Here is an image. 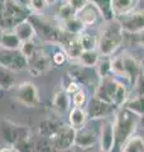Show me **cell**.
I'll use <instances>...</instances> for the list:
<instances>
[{
  "label": "cell",
  "instance_id": "24",
  "mask_svg": "<svg viewBox=\"0 0 144 152\" xmlns=\"http://www.w3.org/2000/svg\"><path fill=\"white\" fill-rule=\"evenodd\" d=\"M120 152H144V138L140 136L129 137Z\"/></svg>",
  "mask_w": 144,
  "mask_h": 152
},
{
  "label": "cell",
  "instance_id": "20",
  "mask_svg": "<svg viewBox=\"0 0 144 152\" xmlns=\"http://www.w3.org/2000/svg\"><path fill=\"white\" fill-rule=\"evenodd\" d=\"M13 31L22 42L33 39V37L36 34L34 28H33L32 23L29 20H22L20 23H18V24L13 28Z\"/></svg>",
  "mask_w": 144,
  "mask_h": 152
},
{
  "label": "cell",
  "instance_id": "43",
  "mask_svg": "<svg viewBox=\"0 0 144 152\" xmlns=\"http://www.w3.org/2000/svg\"><path fill=\"white\" fill-rule=\"evenodd\" d=\"M139 4H140V8H139V9H143V10H144V0L139 1Z\"/></svg>",
  "mask_w": 144,
  "mask_h": 152
},
{
  "label": "cell",
  "instance_id": "18",
  "mask_svg": "<svg viewBox=\"0 0 144 152\" xmlns=\"http://www.w3.org/2000/svg\"><path fill=\"white\" fill-rule=\"evenodd\" d=\"M67 115H68V124L73 127L75 129H80L89 122V117L85 108L72 107L70 112L67 113Z\"/></svg>",
  "mask_w": 144,
  "mask_h": 152
},
{
  "label": "cell",
  "instance_id": "6",
  "mask_svg": "<svg viewBox=\"0 0 144 152\" xmlns=\"http://www.w3.org/2000/svg\"><path fill=\"white\" fill-rule=\"evenodd\" d=\"M31 23L36 31V34L39 36L43 41L49 42V43H60L62 34L61 27H55L49 22L43 20L38 17H33L31 19Z\"/></svg>",
  "mask_w": 144,
  "mask_h": 152
},
{
  "label": "cell",
  "instance_id": "2",
  "mask_svg": "<svg viewBox=\"0 0 144 152\" xmlns=\"http://www.w3.org/2000/svg\"><path fill=\"white\" fill-rule=\"evenodd\" d=\"M139 117L138 114L129 110L128 108L121 107L115 112L114 122V134H115V148L114 151L121 150L123 145L132 137L135 132L137 127L139 126ZM113 151V152H114Z\"/></svg>",
  "mask_w": 144,
  "mask_h": 152
},
{
  "label": "cell",
  "instance_id": "17",
  "mask_svg": "<svg viewBox=\"0 0 144 152\" xmlns=\"http://www.w3.org/2000/svg\"><path fill=\"white\" fill-rule=\"evenodd\" d=\"M139 7V0H111V9L115 18L135 10Z\"/></svg>",
  "mask_w": 144,
  "mask_h": 152
},
{
  "label": "cell",
  "instance_id": "41",
  "mask_svg": "<svg viewBox=\"0 0 144 152\" xmlns=\"http://www.w3.org/2000/svg\"><path fill=\"white\" fill-rule=\"evenodd\" d=\"M133 36H135L137 39H138V43L144 47V31L140 32V33H138V34H133Z\"/></svg>",
  "mask_w": 144,
  "mask_h": 152
},
{
  "label": "cell",
  "instance_id": "31",
  "mask_svg": "<svg viewBox=\"0 0 144 152\" xmlns=\"http://www.w3.org/2000/svg\"><path fill=\"white\" fill-rule=\"evenodd\" d=\"M57 15H58V19L61 22H65L67 19H70L72 17L76 15V10L72 5H70L67 1H65L63 4H61L60 8H58V12H57Z\"/></svg>",
  "mask_w": 144,
  "mask_h": 152
},
{
  "label": "cell",
  "instance_id": "39",
  "mask_svg": "<svg viewBox=\"0 0 144 152\" xmlns=\"http://www.w3.org/2000/svg\"><path fill=\"white\" fill-rule=\"evenodd\" d=\"M66 1L70 5H72V8L76 10V13H77L80 9L82 8L86 3H87V0H66Z\"/></svg>",
  "mask_w": 144,
  "mask_h": 152
},
{
  "label": "cell",
  "instance_id": "7",
  "mask_svg": "<svg viewBox=\"0 0 144 152\" xmlns=\"http://www.w3.org/2000/svg\"><path fill=\"white\" fill-rule=\"evenodd\" d=\"M99 136H100V128L97 129L96 127L86 123L82 128H80L76 132L75 147L79 150L94 148L99 143Z\"/></svg>",
  "mask_w": 144,
  "mask_h": 152
},
{
  "label": "cell",
  "instance_id": "46",
  "mask_svg": "<svg viewBox=\"0 0 144 152\" xmlns=\"http://www.w3.org/2000/svg\"><path fill=\"white\" fill-rule=\"evenodd\" d=\"M72 152H76V151H72Z\"/></svg>",
  "mask_w": 144,
  "mask_h": 152
},
{
  "label": "cell",
  "instance_id": "13",
  "mask_svg": "<svg viewBox=\"0 0 144 152\" xmlns=\"http://www.w3.org/2000/svg\"><path fill=\"white\" fill-rule=\"evenodd\" d=\"M76 17H77L82 24L85 27H92L95 24H100V23H104V17L100 9L95 5V4L87 1L85 5L80 9V10L76 13Z\"/></svg>",
  "mask_w": 144,
  "mask_h": 152
},
{
  "label": "cell",
  "instance_id": "19",
  "mask_svg": "<svg viewBox=\"0 0 144 152\" xmlns=\"http://www.w3.org/2000/svg\"><path fill=\"white\" fill-rule=\"evenodd\" d=\"M17 76L15 71L0 65V90H10L15 86Z\"/></svg>",
  "mask_w": 144,
  "mask_h": 152
},
{
  "label": "cell",
  "instance_id": "35",
  "mask_svg": "<svg viewBox=\"0 0 144 152\" xmlns=\"http://www.w3.org/2000/svg\"><path fill=\"white\" fill-rule=\"evenodd\" d=\"M14 146H15L20 152H33V138L32 137L24 138L22 141L17 142Z\"/></svg>",
  "mask_w": 144,
  "mask_h": 152
},
{
  "label": "cell",
  "instance_id": "16",
  "mask_svg": "<svg viewBox=\"0 0 144 152\" xmlns=\"http://www.w3.org/2000/svg\"><path fill=\"white\" fill-rule=\"evenodd\" d=\"M63 124V122L57 119L55 117H47L44 118L38 126V133L42 137L52 140L57 134V132L60 131V128Z\"/></svg>",
  "mask_w": 144,
  "mask_h": 152
},
{
  "label": "cell",
  "instance_id": "29",
  "mask_svg": "<svg viewBox=\"0 0 144 152\" xmlns=\"http://www.w3.org/2000/svg\"><path fill=\"white\" fill-rule=\"evenodd\" d=\"M79 39L81 42L84 51L89 50H97V37L87 32H82L81 34H79Z\"/></svg>",
  "mask_w": 144,
  "mask_h": 152
},
{
  "label": "cell",
  "instance_id": "47",
  "mask_svg": "<svg viewBox=\"0 0 144 152\" xmlns=\"http://www.w3.org/2000/svg\"><path fill=\"white\" fill-rule=\"evenodd\" d=\"M99 152H100V151H99Z\"/></svg>",
  "mask_w": 144,
  "mask_h": 152
},
{
  "label": "cell",
  "instance_id": "5",
  "mask_svg": "<svg viewBox=\"0 0 144 152\" xmlns=\"http://www.w3.org/2000/svg\"><path fill=\"white\" fill-rule=\"evenodd\" d=\"M86 113H87L89 121H103L106 119L110 115H113L116 112L113 104L106 103L101 99L92 96L86 104Z\"/></svg>",
  "mask_w": 144,
  "mask_h": 152
},
{
  "label": "cell",
  "instance_id": "4",
  "mask_svg": "<svg viewBox=\"0 0 144 152\" xmlns=\"http://www.w3.org/2000/svg\"><path fill=\"white\" fill-rule=\"evenodd\" d=\"M15 99L20 105L25 108H37L41 104L38 89L31 81H24L18 85L15 90Z\"/></svg>",
  "mask_w": 144,
  "mask_h": 152
},
{
  "label": "cell",
  "instance_id": "15",
  "mask_svg": "<svg viewBox=\"0 0 144 152\" xmlns=\"http://www.w3.org/2000/svg\"><path fill=\"white\" fill-rule=\"evenodd\" d=\"M72 100H71V95L66 91L65 89H60L57 90L53 95V99H52V107H53V110L62 115V114H66L70 112V109L72 108Z\"/></svg>",
  "mask_w": 144,
  "mask_h": 152
},
{
  "label": "cell",
  "instance_id": "44",
  "mask_svg": "<svg viewBox=\"0 0 144 152\" xmlns=\"http://www.w3.org/2000/svg\"><path fill=\"white\" fill-rule=\"evenodd\" d=\"M46 1H47V4H53L56 0H46Z\"/></svg>",
  "mask_w": 144,
  "mask_h": 152
},
{
  "label": "cell",
  "instance_id": "45",
  "mask_svg": "<svg viewBox=\"0 0 144 152\" xmlns=\"http://www.w3.org/2000/svg\"><path fill=\"white\" fill-rule=\"evenodd\" d=\"M1 34H3V29H1V27H0V42H1Z\"/></svg>",
  "mask_w": 144,
  "mask_h": 152
},
{
  "label": "cell",
  "instance_id": "32",
  "mask_svg": "<svg viewBox=\"0 0 144 152\" xmlns=\"http://www.w3.org/2000/svg\"><path fill=\"white\" fill-rule=\"evenodd\" d=\"M38 47L37 45L33 42V39H29V41H25V42H22L20 45V48H19V51L23 53V56L25 57L27 60H29L31 57L33 56L37 52Z\"/></svg>",
  "mask_w": 144,
  "mask_h": 152
},
{
  "label": "cell",
  "instance_id": "10",
  "mask_svg": "<svg viewBox=\"0 0 144 152\" xmlns=\"http://www.w3.org/2000/svg\"><path fill=\"white\" fill-rule=\"evenodd\" d=\"M120 22L123 29L125 33L130 34H138L144 31V10L143 9H135L123 17L116 18Z\"/></svg>",
  "mask_w": 144,
  "mask_h": 152
},
{
  "label": "cell",
  "instance_id": "34",
  "mask_svg": "<svg viewBox=\"0 0 144 152\" xmlns=\"http://www.w3.org/2000/svg\"><path fill=\"white\" fill-rule=\"evenodd\" d=\"M133 93L134 96H142L144 95V70H142V72L139 74L138 79L135 80V83L133 84Z\"/></svg>",
  "mask_w": 144,
  "mask_h": 152
},
{
  "label": "cell",
  "instance_id": "33",
  "mask_svg": "<svg viewBox=\"0 0 144 152\" xmlns=\"http://www.w3.org/2000/svg\"><path fill=\"white\" fill-rule=\"evenodd\" d=\"M72 100V105L73 107H80V108H86V104H87V94L84 89H80L77 93H75L71 96Z\"/></svg>",
  "mask_w": 144,
  "mask_h": 152
},
{
  "label": "cell",
  "instance_id": "23",
  "mask_svg": "<svg viewBox=\"0 0 144 152\" xmlns=\"http://www.w3.org/2000/svg\"><path fill=\"white\" fill-rule=\"evenodd\" d=\"M61 29L71 34H81L85 29V26L77 17H72L65 22H61Z\"/></svg>",
  "mask_w": 144,
  "mask_h": 152
},
{
  "label": "cell",
  "instance_id": "30",
  "mask_svg": "<svg viewBox=\"0 0 144 152\" xmlns=\"http://www.w3.org/2000/svg\"><path fill=\"white\" fill-rule=\"evenodd\" d=\"M111 74L115 76V77H124V79H127V72H125V69H124L121 55L115 56L114 58H111Z\"/></svg>",
  "mask_w": 144,
  "mask_h": 152
},
{
  "label": "cell",
  "instance_id": "3",
  "mask_svg": "<svg viewBox=\"0 0 144 152\" xmlns=\"http://www.w3.org/2000/svg\"><path fill=\"white\" fill-rule=\"evenodd\" d=\"M0 137L7 145H15L17 142L31 137V129L25 126H19L13 122H0Z\"/></svg>",
  "mask_w": 144,
  "mask_h": 152
},
{
  "label": "cell",
  "instance_id": "36",
  "mask_svg": "<svg viewBox=\"0 0 144 152\" xmlns=\"http://www.w3.org/2000/svg\"><path fill=\"white\" fill-rule=\"evenodd\" d=\"M67 60H68V58H67V55H66L65 50L56 51L55 53H53V56H52V64L56 65V66H61V65H63Z\"/></svg>",
  "mask_w": 144,
  "mask_h": 152
},
{
  "label": "cell",
  "instance_id": "9",
  "mask_svg": "<svg viewBox=\"0 0 144 152\" xmlns=\"http://www.w3.org/2000/svg\"><path fill=\"white\" fill-rule=\"evenodd\" d=\"M76 132L77 129H75L72 126L67 124H62L60 128V131L57 132V134L52 138V143H53L56 151H68L72 150L75 147V140H76Z\"/></svg>",
  "mask_w": 144,
  "mask_h": 152
},
{
  "label": "cell",
  "instance_id": "25",
  "mask_svg": "<svg viewBox=\"0 0 144 152\" xmlns=\"http://www.w3.org/2000/svg\"><path fill=\"white\" fill-rule=\"evenodd\" d=\"M123 107L128 108L129 110L142 117L144 114V95H142V96H130Z\"/></svg>",
  "mask_w": 144,
  "mask_h": 152
},
{
  "label": "cell",
  "instance_id": "22",
  "mask_svg": "<svg viewBox=\"0 0 144 152\" xmlns=\"http://www.w3.org/2000/svg\"><path fill=\"white\" fill-rule=\"evenodd\" d=\"M99 58H100V53L97 50H89V51H82L77 62L79 65L84 66V67L94 69L97 65Z\"/></svg>",
  "mask_w": 144,
  "mask_h": 152
},
{
  "label": "cell",
  "instance_id": "14",
  "mask_svg": "<svg viewBox=\"0 0 144 152\" xmlns=\"http://www.w3.org/2000/svg\"><path fill=\"white\" fill-rule=\"evenodd\" d=\"M123 58V64H124V69L127 72V79L130 83V86H133V84L135 83V80L138 79L139 74L142 72V64L137 60L135 56H133L132 53H123L121 55Z\"/></svg>",
  "mask_w": 144,
  "mask_h": 152
},
{
  "label": "cell",
  "instance_id": "38",
  "mask_svg": "<svg viewBox=\"0 0 144 152\" xmlns=\"http://www.w3.org/2000/svg\"><path fill=\"white\" fill-rule=\"evenodd\" d=\"M29 4L36 12H42L46 8L47 1L46 0H29Z\"/></svg>",
  "mask_w": 144,
  "mask_h": 152
},
{
  "label": "cell",
  "instance_id": "8",
  "mask_svg": "<svg viewBox=\"0 0 144 152\" xmlns=\"http://www.w3.org/2000/svg\"><path fill=\"white\" fill-rule=\"evenodd\" d=\"M0 65L18 72L28 69V60L19 50H8L0 47Z\"/></svg>",
  "mask_w": 144,
  "mask_h": 152
},
{
  "label": "cell",
  "instance_id": "42",
  "mask_svg": "<svg viewBox=\"0 0 144 152\" xmlns=\"http://www.w3.org/2000/svg\"><path fill=\"white\" fill-rule=\"evenodd\" d=\"M139 126H140L143 129H144V114H143L140 118H139Z\"/></svg>",
  "mask_w": 144,
  "mask_h": 152
},
{
  "label": "cell",
  "instance_id": "40",
  "mask_svg": "<svg viewBox=\"0 0 144 152\" xmlns=\"http://www.w3.org/2000/svg\"><path fill=\"white\" fill-rule=\"evenodd\" d=\"M0 152H20L14 145H8L7 147H3L0 148Z\"/></svg>",
  "mask_w": 144,
  "mask_h": 152
},
{
  "label": "cell",
  "instance_id": "12",
  "mask_svg": "<svg viewBox=\"0 0 144 152\" xmlns=\"http://www.w3.org/2000/svg\"><path fill=\"white\" fill-rule=\"evenodd\" d=\"M99 151L100 152H113L115 148V134H114V122L108 118L100 124L99 136Z\"/></svg>",
  "mask_w": 144,
  "mask_h": 152
},
{
  "label": "cell",
  "instance_id": "21",
  "mask_svg": "<svg viewBox=\"0 0 144 152\" xmlns=\"http://www.w3.org/2000/svg\"><path fill=\"white\" fill-rule=\"evenodd\" d=\"M22 45V41L18 38V36L14 33L13 29H5L3 31L1 34V42H0V47L8 50H19Z\"/></svg>",
  "mask_w": 144,
  "mask_h": 152
},
{
  "label": "cell",
  "instance_id": "37",
  "mask_svg": "<svg viewBox=\"0 0 144 152\" xmlns=\"http://www.w3.org/2000/svg\"><path fill=\"white\" fill-rule=\"evenodd\" d=\"M67 93H68L71 96L73 95L75 93H77L80 89H82L81 88V84L79 83V81H76V80H73V79H71L70 76H68V83H67L66 85H65V88H63Z\"/></svg>",
  "mask_w": 144,
  "mask_h": 152
},
{
  "label": "cell",
  "instance_id": "28",
  "mask_svg": "<svg viewBox=\"0 0 144 152\" xmlns=\"http://www.w3.org/2000/svg\"><path fill=\"white\" fill-rule=\"evenodd\" d=\"M33 152H57L49 138L39 136L38 140H33Z\"/></svg>",
  "mask_w": 144,
  "mask_h": 152
},
{
  "label": "cell",
  "instance_id": "1",
  "mask_svg": "<svg viewBox=\"0 0 144 152\" xmlns=\"http://www.w3.org/2000/svg\"><path fill=\"white\" fill-rule=\"evenodd\" d=\"M124 32L121 24L116 18L111 20H105L101 24V29L97 36V51L100 56L111 57L123 45Z\"/></svg>",
  "mask_w": 144,
  "mask_h": 152
},
{
  "label": "cell",
  "instance_id": "27",
  "mask_svg": "<svg viewBox=\"0 0 144 152\" xmlns=\"http://www.w3.org/2000/svg\"><path fill=\"white\" fill-rule=\"evenodd\" d=\"M87 1L95 4L100 9V12L104 17V20H111L115 18L111 9V0H87Z\"/></svg>",
  "mask_w": 144,
  "mask_h": 152
},
{
  "label": "cell",
  "instance_id": "11",
  "mask_svg": "<svg viewBox=\"0 0 144 152\" xmlns=\"http://www.w3.org/2000/svg\"><path fill=\"white\" fill-rule=\"evenodd\" d=\"M51 67H52V57L42 48H38L36 53L28 60V71L34 77H38V76L46 74Z\"/></svg>",
  "mask_w": 144,
  "mask_h": 152
},
{
  "label": "cell",
  "instance_id": "26",
  "mask_svg": "<svg viewBox=\"0 0 144 152\" xmlns=\"http://www.w3.org/2000/svg\"><path fill=\"white\" fill-rule=\"evenodd\" d=\"M96 72H97L99 77H105V76L113 75L111 74V57L109 56H100L99 62L96 65Z\"/></svg>",
  "mask_w": 144,
  "mask_h": 152
}]
</instances>
